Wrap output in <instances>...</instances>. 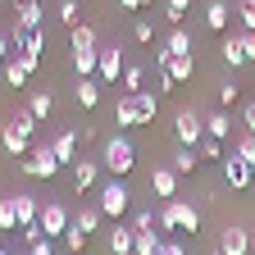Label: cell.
Returning a JSON list of instances; mask_svg holds the SVG:
<instances>
[{"mask_svg":"<svg viewBox=\"0 0 255 255\" xmlns=\"http://www.w3.org/2000/svg\"><path fill=\"white\" fill-rule=\"evenodd\" d=\"M159 228L164 233H196L201 228V210L173 196V201H164V210H159Z\"/></svg>","mask_w":255,"mask_h":255,"instance_id":"obj_1","label":"cell"},{"mask_svg":"<svg viewBox=\"0 0 255 255\" xmlns=\"http://www.w3.org/2000/svg\"><path fill=\"white\" fill-rule=\"evenodd\" d=\"M101 164H105L114 178H128V173L137 169V146L128 141V137H110V141H105V155H101Z\"/></svg>","mask_w":255,"mask_h":255,"instance_id":"obj_2","label":"cell"},{"mask_svg":"<svg viewBox=\"0 0 255 255\" xmlns=\"http://www.w3.org/2000/svg\"><path fill=\"white\" fill-rule=\"evenodd\" d=\"M27 178H55L59 173V155H55V146H32L27 155H23V164H18Z\"/></svg>","mask_w":255,"mask_h":255,"instance_id":"obj_3","label":"cell"},{"mask_svg":"<svg viewBox=\"0 0 255 255\" xmlns=\"http://www.w3.org/2000/svg\"><path fill=\"white\" fill-rule=\"evenodd\" d=\"M96 205H101V214H105V219H123V210L132 205V191L123 187V178H114V182H105V187H101V201H96Z\"/></svg>","mask_w":255,"mask_h":255,"instance_id":"obj_4","label":"cell"},{"mask_svg":"<svg viewBox=\"0 0 255 255\" xmlns=\"http://www.w3.org/2000/svg\"><path fill=\"white\" fill-rule=\"evenodd\" d=\"M173 137H178V146H201V141H205V119H201L196 110H178Z\"/></svg>","mask_w":255,"mask_h":255,"instance_id":"obj_5","label":"cell"},{"mask_svg":"<svg viewBox=\"0 0 255 255\" xmlns=\"http://www.w3.org/2000/svg\"><path fill=\"white\" fill-rule=\"evenodd\" d=\"M37 223H41V233H46V237H64V233L73 228V214L64 210L59 201H46V205H41V219H37Z\"/></svg>","mask_w":255,"mask_h":255,"instance_id":"obj_6","label":"cell"},{"mask_svg":"<svg viewBox=\"0 0 255 255\" xmlns=\"http://www.w3.org/2000/svg\"><path fill=\"white\" fill-rule=\"evenodd\" d=\"M251 178H255V164H246L242 155H223V182H228L233 191H242V187H251Z\"/></svg>","mask_w":255,"mask_h":255,"instance_id":"obj_7","label":"cell"},{"mask_svg":"<svg viewBox=\"0 0 255 255\" xmlns=\"http://www.w3.org/2000/svg\"><path fill=\"white\" fill-rule=\"evenodd\" d=\"M123 46H105L101 50V64H96V78H101V87H110V82H119L123 78Z\"/></svg>","mask_w":255,"mask_h":255,"instance_id":"obj_8","label":"cell"},{"mask_svg":"<svg viewBox=\"0 0 255 255\" xmlns=\"http://www.w3.org/2000/svg\"><path fill=\"white\" fill-rule=\"evenodd\" d=\"M128 105H132V123H150L159 114V91H128Z\"/></svg>","mask_w":255,"mask_h":255,"instance_id":"obj_9","label":"cell"},{"mask_svg":"<svg viewBox=\"0 0 255 255\" xmlns=\"http://www.w3.org/2000/svg\"><path fill=\"white\" fill-rule=\"evenodd\" d=\"M219 255H251V233L246 228H223L219 233Z\"/></svg>","mask_w":255,"mask_h":255,"instance_id":"obj_10","label":"cell"},{"mask_svg":"<svg viewBox=\"0 0 255 255\" xmlns=\"http://www.w3.org/2000/svg\"><path fill=\"white\" fill-rule=\"evenodd\" d=\"M101 169L105 164H96V159H73V191H91L101 182Z\"/></svg>","mask_w":255,"mask_h":255,"instance_id":"obj_11","label":"cell"},{"mask_svg":"<svg viewBox=\"0 0 255 255\" xmlns=\"http://www.w3.org/2000/svg\"><path fill=\"white\" fill-rule=\"evenodd\" d=\"M150 191H155L159 201H173V196H178V173H173L169 164H159V169L150 173Z\"/></svg>","mask_w":255,"mask_h":255,"instance_id":"obj_12","label":"cell"},{"mask_svg":"<svg viewBox=\"0 0 255 255\" xmlns=\"http://www.w3.org/2000/svg\"><path fill=\"white\" fill-rule=\"evenodd\" d=\"M101 78H78V87H73V101L82 105V110H96V105H101Z\"/></svg>","mask_w":255,"mask_h":255,"instance_id":"obj_13","label":"cell"},{"mask_svg":"<svg viewBox=\"0 0 255 255\" xmlns=\"http://www.w3.org/2000/svg\"><path fill=\"white\" fill-rule=\"evenodd\" d=\"M219 55H223V64L228 69H246V50H242V32H233V37H223V46H219Z\"/></svg>","mask_w":255,"mask_h":255,"instance_id":"obj_14","label":"cell"},{"mask_svg":"<svg viewBox=\"0 0 255 255\" xmlns=\"http://www.w3.org/2000/svg\"><path fill=\"white\" fill-rule=\"evenodd\" d=\"M14 210H18V228H32V223L41 219V201L27 196V191H18V196H14Z\"/></svg>","mask_w":255,"mask_h":255,"instance_id":"obj_15","label":"cell"},{"mask_svg":"<svg viewBox=\"0 0 255 255\" xmlns=\"http://www.w3.org/2000/svg\"><path fill=\"white\" fill-rule=\"evenodd\" d=\"M0 146H5V150H9L14 159H23V155L32 150V137H23L18 128H9V123H5V132H0Z\"/></svg>","mask_w":255,"mask_h":255,"instance_id":"obj_16","label":"cell"},{"mask_svg":"<svg viewBox=\"0 0 255 255\" xmlns=\"http://www.w3.org/2000/svg\"><path fill=\"white\" fill-rule=\"evenodd\" d=\"M205 137H219V141L233 137V119H228V110H214V114L205 119Z\"/></svg>","mask_w":255,"mask_h":255,"instance_id":"obj_17","label":"cell"},{"mask_svg":"<svg viewBox=\"0 0 255 255\" xmlns=\"http://www.w3.org/2000/svg\"><path fill=\"white\" fill-rule=\"evenodd\" d=\"M101 50V41H96V27H73V55H96Z\"/></svg>","mask_w":255,"mask_h":255,"instance_id":"obj_18","label":"cell"},{"mask_svg":"<svg viewBox=\"0 0 255 255\" xmlns=\"http://www.w3.org/2000/svg\"><path fill=\"white\" fill-rule=\"evenodd\" d=\"M132 246H137V228H123L119 223V228L110 233V251L114 255H132Z\"/></svg>","mask_w":255,"mask_h":255,"instance_id":"obj_19","label":"cell"},{"mask_svg":"<svg viewBox=\"0 0 255 255\" xmlns=\"http://www.w3.org/2000/svg\"><path fill=\"white\" fill-rule=\"evenodd\" d=\"M101 219H105V214H101V205H82V210L73 214V228H82V233L91 237L96 228H101Z\"/></svg>","mask_w":255,"mask_h":255,"instance_id":"obj_20","label":"cell"},{"mask_svg":"<svg viewBox=\"0 0 255 255\" xmlns=\"http://www.w3.org/2000/svg\"><path fill=\"white\" fill-rule=\"evenodd\" d=\"M50 146H55V155H59V164H73V159H78V132H59Z\"/></svg>","mask_w":255,"mask_h":255,"instance_id":"obj_21","label":"cell"},{"mask_svg":"<svg viewBox=\"0 0 255 255\" xmlns=\"http://www.w3.org/2000/svg\"><path fill=\"white\" fill-rule=\"evenodd\" d=\"M228 5H223V0H210V5H205V27L210 32H223V27H228Z\"/></svg>","mask_w":255,"mask_h":255,"instance_id":"obj_22","label":"cell"},{"mask_svg":"<svg viewBox=\"0 0 255 255\" xmlns=\"http://www.w3.org/2000/svg\"><path fill=\"white\" fill-rule=\"evenodd\" d=\"M164 69H169V78H173V82H187L191 73H196V59H191V55H173Z\"/></svg>","mask_w":255,"mask_h":255,"instance_id":"obj_23","label":"cell"},{"mask_svg":"<svg viewBox=\"0 0 255 255\" xmlns=\"http://www.w3.org/2000/svg\"><path fill=\"white\" fill-rule=\"evenodd\" d=\"M27 110H32V119H50V114H55V96H50V91H32Z\"/></svg>","mask_w":255,"mask_h":255,"instance_id":"obj_24","label":"cell"},{"mask_svg":"<svg viewBox=\"0 0 255 255\" xmlns=\"http://www.w3.org/2000/svg\"><path fill=\"white\" fill-rule=\"evenodd\" d=\"M164 50H169V59H173V55H191V37H187L182 27H173L169 37H164Z\"/></svg>","mask_w":255,"mask_h":255,"instance_id":"obj_25","label":"cell"},{"mask_svg":"<svg viewBox=\"0 0 255 255\" xmlns=\"http://www.w3.org/2000/svg\"><path fill=\"white\" fill-rule=\"evenodd\" d=\"M196 155H201V150L178 146V155H173V164H169V169H173V173H196Z\"/></svg>","mask_w":255,"mask_h":255,"instance_id":"obj_26","label":"cell"},{"mask_svg":"<svg viewBox=\"0 0 255 255\" xmlns=\"http://www.w3.org/2000/svg\"><path fill=\"white\" fill-rule=\"evenodd\" d=\"M14 14H18V27H37V23H41V5H37V0L14 5Z\"/></svg>","mask_w":255,"mask_h":255,"instance_id":"obj_27","label":"cell"},{"mask_svg":"<svg viewBox=\"0 0 255 255\" xmlns=\"http://www.w3.org/2000/svg\"><path fill=\"white\" fill-rule=\"evenodd\" d=\"M27 78H32V73H27V69H23V64H18V55H14V59H9V64H5V82H9V87H14V91H18V87H27Z\"/></svg>","mask_w":255,"mask_h":255,"instance_id":"obj_28","label":"cell"},{"mask_svg":"<svg viewBox=\"0 0 255 255\" xmlns=\"http://www.w3.org/2000/svg\"><path fill=\"white\" fill-rule=\"evenodd\" d=\"M18 228V210H14V196L0 201V233H14Z\"/></svg>","mask_w":255,"mask_h":255,"instance_id":"obj_29","label":"cell"},{"mask_svg":"<svg viewBox=\"0 0 255 255\" xmlns=\"http://www.w3.org/2000/svg\"><path fill=\"white\" fill-rule=\"evenodd\" d=\"M233 155H242L246 164H255V132H242V137H233Z\"/></svg>","mask_w":255,"mask_h":255,"instance_id":"obj_30","label":"cell"},{"mask_svg":"<svg viewBox=\"0 0 255 255\" xmlns=\"http://www.w3.org/2000/svg\"><path fill=\"white\" fill-rule=\"evenodd\" d=\"M41 46H46V41H41V27H27V32H23V50H18V55H37V59H41Z\"/></svg>","mask_w":255,"mask_h":255,"instance_id":"obj_31","label":"cell"},{"mask_svg":"<svg viewBox=\"0 0 255 255\" xmlns=\"http://www.w3.org/2000/svg\"><path fill=\"white\" fill-rule=\"evenodd\" d=\"M159 246H164V242H159L155 233H137V246H132V255H159Z\"/></svg>","mask_w":255,"mask_h":255,"instance_id":"obj_32","label":"cell"},{"mask_svg":"<svg viewBox=\"0 0 255 255\" xmlns=\"http://www.w3.org/2000/svg\"><path fill=\"white\" fill-rule=\"evenodd\" d=\"M141 78H146L141 64H128V69H123V96H128V91H141Z\"/></svg>","mask_w":255,"mask_h":255,"instance_id":"obj_33","label":"cell"},{"mask_svg":"<svg viewBox=\"0 0 255 255\" xmlns=\"http://www.w3.org/2000/svg\"><path fill=\"white\" fill-rule=\"evenodd\" d=\"M9 128H18L23 137H32V132H37V119H32V110H18V114L9 119Z\"/></svg>","mask_w":255,"mask_h":255,"instance_id":"obj_34","label":"cell"},{"mask_svg":"<svg viewBox=\"0 0 255 255\" xmlns=\"http://www.w3.org/2000/svg\"><path fill=\"white\" fill-rule=\"evenodd\" d=\"M155 223H159L155 210H137V214H132V228H137V233H155Z\"/></svg>","mask_w":255,"mask_h":255,"instance_id":"obj_35","label":"cell"},{"mask_svg":"<svg viewBox=\"0 0 255 255\" xmlns=\"http://www.w3.org/2000/svg\"><path fill=\"white\" fill-rule=\"evenodd\" d=\"M237 18H242V32H255V0H237Z\"/></svg>","mask_w":255,"mask_h":255,"instance_id":"obj_36","label":"cell"},{"mask_svg":"<svg viewBox=\"0 0 255 255\" xmlns=\"http://www.w3.org/2000/svg\"><path fill=\"white\" fill-rule=\"evenodd\" d=\"M187 5H191V0H164V18L178 27V23H182V14H187Z\"/></svg>","mask_w":255,"mask_h":255,"instance_id":"obj_37","label":"cell"},{"mask_svg":"<svg viewBox=\"0 0 255 255\" xmlns=\"http://www.w3.org/2000/svg\"><path fill=\"white\" fill-rule=\"evenodd\" d=\"M64 246H69L73 255H82V251H87V233H82V228H69V233H64Z\"/></svg>","mask_w":255,"mask_h":255,"instance_id":"obj_38","label":"cell"},{"mask_svg":"<svg viewBox=\"0 0 255 255\" xmlns=\"http://www.w3.org/2000/svg\"><path fill=\"white\" fill-rule=\"evenodd\" d=\"M196 150H201V159H223V141H219V137H205Z\"/></svg>","mask_w":255,"mask_h":255,"instance_id":"obj_39","label":"cell"},{"mask_svg":"<svg viewBox=\"0 0 255 255\" xmlns=\"http://www.w3.org/2000/svg\"><path fill=\"white\" fill-rule=\"evenodd\" d=\"M132 37H137V46H150V41H155V27H150L146 18H137V23H132Z\"/></svg>","mask_w":255,"mask_h":255,"instance_id":"obj_40","label":"cell"},{"mask_svg":"<svg viewBox=\"0 0 255 255\" xmlns=\"http://www.w3.org/2000/svg\"><path fill=\"white\" fill-rule=\"evenodd\" d=\"M237 91H242V87H237L233 78H228V82H223V87H219V110H228V105L237 101Z\"/></svg>","mask_w":255,"mask_h":255,"instance_id":"obj_41","label":"cell"},{"mask_svg":"<svg viewBox=\"0 0 255 255\" xmlns=\"http://www.w3.org/2000/svg\"><path fill=\"white\" fill-rule=\"evenodd\" d=\"M59 23L78 27V0H59Z\"/></svg>","mask_w":255,"mask_h":255,"instance_id":"obj_42","label":"cell"},{"mask_svg":"<svg viewBox=\"0 0 255 255\" xmlns=\"http://www.w3.org/2000/svg\"><path fill=\"white\" fill-rule=\"evenodd\" d=\"M242 132H255V101L242 105Z\"/></svg>","mask_w":255,"mask_h":255,"instance_id":"obj_43","label":"cell"},{"mask_svg":"<svg viewBox=\"0 0 255 255\" xmlns=\"http://www.w3.org/2000/svg\"><path fill=\"white\" fill-rule=\"evenodd\" d=\"M14 59V46H9V32H0V64Z\"/></svg>","mask_w":255,"mask_h":255,"instance_id":"obj_44","label":"cell"},{"mask_svg":"<svg viewBox=\"0 0 255 255\" xmlns=\"http://www.w3.org/2000/svg\"><path fill=\"white\" fill-rule=\"evenodd\" d=\"M27 255H55V246H50V237H41L37 246H27Z\"/></svg>","mask_w":255,"mask_h":255,"instance_id":"obj_45","label":"cell"},{"mask_svg":"<svg viewBox=\"0 0 255 255\" xmlns=\"http://www.w3.org/2000/svg\"><path fill=\"white\" fill-rule=\"evenodd\" d=\"M173 87H178V82H173V78H169V69H159V96H169V91H173Z\"/></svg>","mask_w":255,"mask_h":255,"instance_id":"obj_46","label":"cell"},{"mask_svg":"<svg viewBox=\"0 0 255 255\" xmlns=\"http://www.w3.org/2000/svg\"><path fill=\"white\" fill-rule=\"evenodd\" d=\"M242 50H246V59H255V32H242Z\"/></svg>","mask_w":255,"mask_h":255,"instance_id":"obj_47","label":"cell"},{"mask_svg":"<svg viewBox=\"0 0 255 255\" xmlns=\"http://www.w3.org/2000/svg\"><path fill=\"white\" fill-rule=\"evenodd\" d=\"M159 255H187V251H182L178 242H164V246H159Z\"/></svg>","mask_w":255,"mask_h":255,"instance_id":"obj_48","label":"cell"},{"mask_svg":"<svg viewBox=\"0 0 255 255\" xmlns=\"http://www.w3.org/2000/svg\"><path fill=\"white\" fill-rule=\"evenodd\" d=\"M119 5H123V9H146L150 0H119Z\"/></svg>","mask_w":255,"mask_h":255,"instance_id":"obj_49","label":"cell"},{"mask_svg":"<svg viewBox=\"0 0 255 255\" xmlns=\"http://www.w3.org/2000/svg\"><path fill=\"white\" fill-rule=\"evenodd\" d=\"M251 255H255V237H251Z\"/></svg>","mask_w":255,"mask_h":255,"instance_id":"obj_50","label":"cell"},{"mask_svg":"<svg viewBox=\"0 0 255 255\" xmlns=\"http://www.w3.org/2000/svg\"><path fill=\"white\" fill-rule=\"evenodd\" d=\"M14 5H27V0H14Z\"/></svg>","mask_w":255,"mask_h":255,"instance_id":"obj_51","label":"cell"},{"mask_svg":"<svg viewBox=\"0 0 255 255\" xmlns=\"http://www.w3.org/2000/svg\"><path fill=\"white\" fill-rule=\"evenodd\" d=\"M0 255H9V251H0Z\"/></svg>","mask_w":255,"mask_h":255,"instance_id":"obj_52","label":"cell"},{"mask_svg":"<svg viewBox=\"0 0 255 255\" xmlns=\"http://www.w3.org/2000/svg\"><path fill=\"white\" fill-rule=\"evenodd\" d=\"M251 187H255V178H251Z\"/></svg>","mask_w":255,"mask_h":255,"instance_id":"obj_53","label":"cell"}]
</instances>
